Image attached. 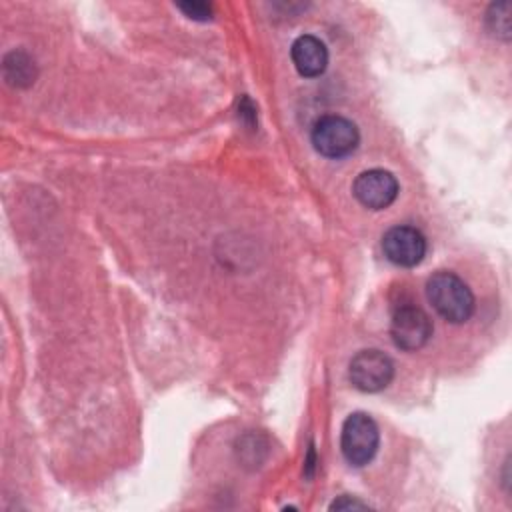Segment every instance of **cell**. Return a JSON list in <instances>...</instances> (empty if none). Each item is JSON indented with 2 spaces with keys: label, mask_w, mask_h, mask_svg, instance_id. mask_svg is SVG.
<instances>
[{
  "label": "cell",
  "mask_w": 512,
  "mask_h": 512,
  "mask_svg": "<svg viewBox=\"0 0 512 512\" xmlns=\"http://www.w3.org/2000/svg\"><path fill=\"white\" fill-rule=\"evenodd\" d=\"M426 298L432 308L452 324L466 322L476 306L468 284L450 270H438L428 278Z\"/></svg>",
  "instance_id": "cell-1"
},
{
  "label": "cell",
  "mask_w": 512,
  "mask_h": 512,
  "mask_svg": "<svg viewBox=\"0 0 512 512\" xmlns=\"http://www.w3.org/2000/svg\"><path fill=\"white\" fill-rule=\"evenodd\" d=\"M380 430L372 416L366 412L350 414L340 432V450L350 466H366L378 452Z\"/></svg>",
  "instance_id": "cell-2"
},
{
  "label": "cell",
  "mask_w": 512,
  "mask_h": 512,
  "mask_svg": "<svg viewBox=\"0 0 512 512\" xmlns=\"http://www.w3.org/2000/svg\"><path fill=\"white\" fill-rule=\"evenodd\" d=\"M310 140L318 154L338 160L350 156L358 148L360 132L352 120L328 114L314 122Z\"/></svg>",
  "instance_id": "cell-3"
},
{
  "label": "cell",
  "mask_w": 512,
  "mask_h": 512,
  "mask_svg": "<svg viewBox=\"0 0 512 512\" xmlns=\"http://www.w3.org/2000/svg\"><path fill=\"white\" fill-rule=\"evenodd\" d=\"M348 378L352 386L360 392H380L388 388L394 378V362L382 350H360L348 364Z\"/></svg>",
  "instance_id": "cell-4"
},
{
  "label": "cell",
  "mask_w": 512,
  "mask_h": 512,
  "mask_svg": "<svg viewBox=\"0 0 512 512\" xmlns=\"http://www.w3.org/2000/svg\"><path fill=\"white\" fill-rule=\"evenodd\" d=\"M430 316L416 304H402L394 310L390 320V336L396 348L414 352L426 346L432 336Z\"/></svg>",
  "instance_id": "cell-5"
},
{
  "label": "cell",
  "mask_w": 512,
  "mask_h": 512,
  "mask_svg": "<svg viewBox=\"0 0 512 512\" xmlns=\"http://www.w3.org/2000/svg\"><path fill=\"white\" fill-rule=\"evenodd\" d=\"M428 250L426 236L408 224L392 226L382 236V252L384 256L400 266V268H414L418 266Z\"/></svg>",
  "instance_id": "cell-6"
},
{
  "label": "cell",
  "mask_w": 512,
  "mask_h": 512,
  "mask_svg": "<svg viewBox=\"0 0 512 512\" xmlns=\"http://www.w3.org/2000/svg\"><path fill=\"white\" fill-rule=\"evenodd\" d=\"M400 192L398 180L390 170L370 168L356 176L352 184L354 198L368 210L388 208Z\"/></svg>",
  "instance_id": "cell-7"
},
{
  "label": "cell",
  "mask_w": 512,
  "mask_h": 512,
  "mask_svg": "<svg viewBox=\"0 0 512 512\" xmlns=\"http://www.w3.org/2000/svg\"><path fill=\"white\" fill-rule=\"evenodd\" d=\"M290 58L300 76L316 78L324 74L328 66V48L320 38L312 34H302L292 42Z\"/></svg>",
  "instance_id": "cell-8"
},
{
  "label": "cell",
  "mask_w": 512,
  "mask_h": 512,
  "mask_svg": "<svg viewBox=\"0 0 512 512\" xmlns=\"http://www.w3.org/2000/svg\"><path fill=\"white\" fill-rule=\"evenodd\" d=\"M4 76L12 86H30L36 78V66L26 52L14 50L4 58Z\"/></svg>",
  "instance_id": "cell-9"
},
{
  "label": "cell",
  "mask_w": 512,
  "mask_h": 512,
  "mask_svg": "<svg viewBox=\"0 0 512 512\" xmlns=\"http://www.w3.org/2000/svg\"><path fill=\"white\" fill-rule=\"evenodd\" d=\"M486 24L494 36L508 40L510 38V4L508 2L492 4L486 14Z\"/></svg>",
  "instance_id": "cell-10"
},
{
  "label": "cell",
  "mask_w": 512,
  "mask_h": 512,
  "mask_svg": "<svg viewBox=\"0 0 512 512\" xmlns=\"http://www.w3.org/2000/svg\"><path fill=\"white\" fill-rule=\"evenodd\" d=\"M178 10H182L190 20H198V22H206L212 18V6L206 2H180Z\"/></svg>",
  "instance_id": "cell-11"
},
{
  "label": "cell",
  "mask_w": 512,
  "mask_h": 512,
  "mask_svg": "<svg viewBox=\"0 0 512 512\" xmlns=\"http://www.w3.org/2000/svg\"><path fill=\"white\" fill-rule=\"evenodd\" d=\"M350 508H368V504L350 496H340L330 504V510H350Z\"/></svg>",
  "instance_id": "cell-12"
}]
</instances>
